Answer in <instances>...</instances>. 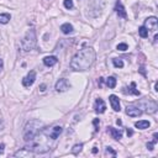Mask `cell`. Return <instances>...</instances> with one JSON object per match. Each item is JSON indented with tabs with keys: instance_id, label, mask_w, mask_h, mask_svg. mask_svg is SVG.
Returning <instances> with one entry per match:
<instances>
[{
	"instance_id": "17",
	"label": "cell",
	"mask_w": 158,
	"mask_h": 158,
	"mask_svg": "<svg viewBox=\"0 0 158 158\" xmlns=\"http://www.w3.org/2000/svg\"><path fill=\"white\" fill-rule=\"evenodd\" d=\"M61 30H62V32L64 35H69V34H72V32L74 31V29H73V26L71 24H63L62 26H61Z\"/></svg>"
},
{
	"instance_id": "24",
	"label": "cell",
	"mask_w": 158,
	"mask_h": 158,
	"mask_svg": "<svg viewBox=\"0 0 158 158\" xmlns=\"http://www.w3.org/2000/svg\"><path fill=\"white\" fill-rule=\"evenodd\" d=\"M82 148H83V145H82V143L76 145V146L73 147V149H72V153H73V154H78V153L82 151Z\"/></svg>"
},
{
	"instance_id": "20",
	"label": "cell",
	"mask_w": 158,
	"mask_h": 158,
	"mask_svg": "<svg viewBox=\"0 0 158 158\" xmlns=\"http://www.w3.org/2000/svg\"><path fill=\"white\" fill-rule=\"evenodd\" d=\"M106 85L109 87V88H115L116 87V78L115 77H109L106 79Z\"/></svg>"
},
{
	"instance_id": "11",
	"label": "cell",
	"mask_w": 158,
	"mask_h": 158,
	"mask_svg": "<svg viewBox=\"0 0 158 158\" xmlns=\"http://www.w3.org/2000/svg\"><path fill=\"white\" fill-rule=\"evenodd\" d=\"M115 10H116V14L119 15V18H122V19H127V14H126V10L125 7L122 6V4L120 1L116 3L115 5Z\"/></svg>"
},
{
	"instance_id": "10",
	"label": "cell",
	"mask_w": 158,
	"mask_h": 158,
	"mask_svg": "<svg viewBox=\"0 0 158 158\" xmlns=\"http://www.w3.org/2000/svg\"><path fill=\"white\" fill-rule=\"evenodd\" d=\"M94 109H95V112L96 114H104L105 110H106V105H105V101L103 99H96L95 100V104H94Z\"/></svg>"
},
{
	"instance_id": "19",
	"label": "cell",
	"mask_w": 158,
	"mask_h": 158,
	"mask_svg": "<svg viewBox=\"0 0 158 158\" xmlns=\"http://www.w3.org/2000/svg\"><path fill=\"white\" fill-rule=\"evenodd\" d=\"M10 19H11L10 14H0V24L5 25V24H7L10 21Z\"/></svg>"
},
{
	"instance_id": "35",
	"label": "cell",
	"mask_w": 158,
	"mask_h": 158,
	"mask_svg": "<svg viewBox=\"0 0 158 158\" xmlns=\"http://www.w3.org/2000/svg\"><path fill=\"white\" fill-rule=\"evenodd\" d=\"M98 152V149H96V147H94V149H93V153H96Z\"/></svg>"
},
{
	"instance_id": "7",
	"label": "cell",
	"mask_w": 158,
	"mask_h": 158,
	"mask_svg": "<svg viewBox=\"0 0 158 158\" xmlns=\"http://www.w3.org/2000/svg\"><path fill=\"white\" fill-rule=\"evenodd\" d=\"M145 27L147 30H151V31H156L157 27H158V20L154 16H151V18H148L146 21H145Z\"/></svg>"
},
{
	"instance_id": "21",
	"label": "cell",
	"mask_w": 158,
	"mask_h": 158,
	"mask_svg": "<svg viewBox=\"0 0 158 158\" xmlns=\"http://www.w3.org/2000/svg\"><path fill=\"white\" fill-rule=\"evenodd\" d=\"M138 35L142 37V38H146V37H148V30L145 27V26H141L140 29H138Z\"/></svg>"
},
{
	"instance_id": "14",
	"label": "cell",
	"mask_w": 158,
	"mask_h": 158,
	"mask_svg": "<svg viewBox=\"0 0 158 158\" xmlns=\"http://www.w3.org/2000/svg\"><path fill=\"white\" fill-rule=\"evenodd\" d=\"M107 132H110L112 138L115 140H120L122 137V131L121 130H118V129H114V127H107Z\"/></svg>"
},
{
	"instance_id": "18",
	"label": "cell",
	"mask_w": 158,
	"mask_h": 158,
	"mask_svg": "<svg viewBox=\"0 0 158 158\" xmlns=\"http://www.w3.org/2000/svg\"><path fill=\"white\" fill-rule=\"evenodd\" d=\"M135 127H137L140 130H146V129L149 127V121H147V120L137 121V122H135Z\"/></svg>"
},
{
	"instance_id": "9",
	"label": "cell",
	"mask_w": 158,
	"mask_h": 158,
	"mask_svg": "<svg viewBox=\"0 0 158 158\" xmlns=\"http://www.w3.org/2000/svg\"><path fill=\"white\" fill-rule=\"evenodd\" d=\"M54 88H56L57 91H65V90H68L71 88V84L68 83L67 79L62 78V79H60V80L56 83V87Z\"/></svg>"
},
{
	"instance_id": "34",
	"label": "cell",
	"mask_w": 158,
	"mask_h": 158,
	"mask_svg": "<svg viewBox=\"0 0 158 158\" xmlns=\"http://www.w3.org/2000/svg\"><path fill=\"white\" fill-rule=\"evenodd\" d=\"M154 90H156V91L158 90V84H157V83H156V84H154Z\"/></svg>"
},
{
	"instance_id": "5",
	"label": "cell",
	"mask_w": 158,
	"mask_h": 158,
	"mask_svg": "<svg viewBox=\"0 0 158 158\" xmlns=\"http://www.w3.org/2000/svg\"><path fill=\"white\" fill-rule=\"evenodd\" d=\"M62 131H63V127L62 126H54L52 129H46V130H43V134L47 137H49L51 140H54L56 141L58 137H60V135L62 134Z\"/></svg>"
},
{
	"instance_id": "26",
	"label": "cell",
	"mask_w": 158,
	"mask_h": 158,
	"mask_svg": "<svg viewBox=\"0 0 158 158\" xmlns=\"http://www.w3.org/2000/svg\"><path fill=\"white\" fill-rule=\"evenodd\" d=\"M129 47H127V45L126 43H119L118 45V49H119V51H126V49H127Z\"/></svg>"
},
{
	"instance_id": "13",
	"label": "cell",
	"mask_w": 158,
	"mask_h": 158,
	"mask_svg": "<svg viewBox=\"0 0 158 158\" xmlns=\"http://www.w3.org/2000/svg\"><path fill=\"white\" fill-rule=\"evenodd\" d=\"M57 62H58V60H57L56 56H47L43 58V63H45L46 67H53Z\"/></svg>"
},
{
	"instance_id": "23",
	"label": "cell",
	"mask_w": 158,
	"mask_h": 158,
	"mask_svg": "<svg viewBox=\"0 0 158 158\" xmlns=\"http://www.w3.org/2000/svg\"><path fill=\"white\" fill-rule=\"evenodd\" d=\"M112 63H114V65H115L116 68H122L123 67V62L120 60V58H114Z\"/></svg>"
},
{
	"instance_id": "25",
	"label": "cell",
	"mask_w": 158,
	"mask_h": 158,
	"mask_svg": "<svg viewBox=\"0 0 158 158\" xmlns=\"http://www.w3.org/2000/svg\"><path fill=\"white\" fill-rule=\"evenodd\" d=\"M63 5H64V7H65V9H73V1H72V0H64V1H63Z\"/></svg>"
},
{
	"instance_id": "15",
	"label": "cell",
	"mask_w": 158,
	"mask_h": 158,
	"mask_svg": "<svg viewBox=\"0 0 158 158\" xmlns=\"http://www.w3.org/2000/svg\"><path fill=\"white\" fill-rule=\"evenodd\" d=\"M123 93L125 94H135V95H140L141 93L136 89V84L134 82L131 83V87L130 88H123Z\"/></svg>"
},
{
	"instance_id": "27",
	"label": "cell",
	"mask_w": 158,
	"mask_h": 158,
	"mask_svg": "<svg viewBox=\"0 0 158 158\" xmlns=\"http://www.w3.org/2000/svg\"><path fill=\"white\" fill-rule=\"evenodd\" d=\"M105 152H106V153H110V154H111V156H114V157H115L116 154H118V153H116V151H114V149H112L111 147H106Z\"/></svg>"
},
{
	"instance_id": "6",
	"label": "cell",
	"mask_w": 158,
	"mask_h": 158,
	"mask_svg": "<svg viewBox=\"0 0 158 158\" xmlns=\"http://www.w3.org/2000/svg\"><path fill=\"white\" fill-rule=\"evenodd\" d=\"M35 79H36V72L35 71H31V72H29L27 76L22 79V85L29 88V87H31L35 83Z\"/></svg>"
},
{
	"instance_id": "16",
	"label": "cell",
	"mask_w": 158,
	"mask_h": 158,
	"mask_svg": "<svg viewBox=\"0 0 158 158\" xmlns=\"http://www.w3.org/2000/svg\"><path fill=\"white\" fill-rule=\"evenodd\" d=\"M15 157H30V156H34V152H31L29 148H22L20 151H18L15 154Z\"/></svg>"
},
{
	"instance_id": "22",
	"label": "cell",
	"mask_w": 158,
	"mask_h": 158,
	"mask_svg": "<svg viewBox=\"0 0 158 158\" xmlns=\"http://www.w3.org/2000/svg\"><path fill=\"white\" fill-rule=\"evenodd\" d=\"M153 137H154V138H153L152 142H148V143H147V148L149 149V151H152L153 147H154V145L157 143V140H158L157 137H158V135H157V134H154V135H153Z\"/></svg>"
},
{
	"instance_id": "3",
	"label": "cell",
	"mask_w": 158,
	"mask_h": 158,
	"mask_svg": "<svg viewBox=\"0 0 158 158\" xmlns=\"http://www.w3.org/2000/svg\"><path fill=\"white\" fill-rule=\"evenodd\" d=\"M35 46H36V31L34 29H31L30 31H27V34L22 38L21 47L25 52H29L31 49H34Z\"/></svg>"
},
{
	"instance_id": "8",
	"label": "cell",
	"mask_w": 158,
	"mask_h": 158,
	"mask_svg": "<svg viewBox=\"0 0 158 158\" xmlns=\"http://www.w3.org/2000/svg\"><path fill=\"white\" fill-rule=\"evenodd\" d=\"M126 114L131 118H138V116L142 115V110L140 109V107H136L134 105H129L126 107Z\"/></svg>"
},
{
	"instance_id": "31",
	"label": "cell",
	"mask_w": 158,
	"mask_h": 158,
	"mask_svg": "<svg viewBox=\"0 0 158 158\" xmlns=\"http://www.w3.org/2000/svg\"><path fill=\"white\" fill-rule=\"evenodd\" d=\"M127 135H129V136H132V135H134V132H132L131 130H129V129H127Z\"/></svg>"
},
{
	"instance_id": "4",
	"label": "cell",
	"mask_w": 158,
	"mask_h": 158,
	"mask_svg": "<svg viewBox=\"0 0 158 158\" xmlns=\"http://www.w3.org/2000/svg\"><path fill=\"white\" fill-rule=\"evenodd\" d=\"M138 107L143 109L145 112H147V114H154L158 109L157 103L151 100V99H143V100H141L138 103Z\"/></svg>"
},
{
	"instance_id": "30",
	"label": "cell",
	"mask_w": 158,
	"mask_h": 158,
	"mask_svg": "<svg viewBox=\"0 0 158 158\" xmlns=\"http://www.w3.org/2000/svg\"><path fill=\"white\" fill-rule=\"evenodd\" d=\"M3 68H4V62L1 58H0V71H3Z\"/></svg>"
},
{
	"instance_id": "33",
	"label": "cell",
	"mask_w": 158,
	"mask_h": 158,
	"mask_svg": "<svg viewBox=\"0 0 158 158\" xmlns=\"http://www.w3.org/2000/svg\"><path fill=\"white\" fill-rule=\"evenodd\" d=\"M45 88H46V85H45V84H42V85H41V90H42V91L45 90Z\"/></svg>"
},
{
	"instance_id": "12",
	"label": "cell",
	"mask_w": 158,
	"mask_h": 158,
	"mask_svg": "<svg viewBox=\"0 0 158 158\" xmlns=\"http://www.w3.org/2000/svg\"><path fill=\"white\" fill-rule=\"evenodd\" d=\"M109 100L111 104V107L114 109V111H120L121 107H120V101H119V98L116 95H110L109 96Z\"/></svg>"
},
{
	"instance_id": "1",
	"label": "cell",
	"mask_w": 158,
	"mask_h": 158,
	"mask_svg": "<svg viewBox=\"0 0 158 158\" xmlns=\"http://www.w3.org/2000/svg\"><path fill=\"white\" fill-rule=\"evenodd\" d=\"M96 53L93 47H83L74 54L71 61V68L73 71H87L95 62Z\"/></svg>"
},
{
	"instance_id": "2",
	"label": "cell",
	"mask_w": 158,
	"mask_h": 158,
	"mask_svg": "<svg viewBox=\"0 0 158 158\" xmlns=\"http://www.w3.org/2000/svg\"><path fill=\"white\" fill-rule=\"evenodd\" d=\"M40 127H42V122L40 120H31L26 123L24 130V140L25 142H31L40 132Z\"/></svg>"
},
{
	"instance_id": "32",
	"label": "cell",
	"mask_w": 158,
	"mask_h": 158,
	"mask_svg": "<svg viewBox=\"0 0 158 158\" xmlns=\"http://www.w3.org/2000/svg\"><path fill=\"white\" fill-rule=\"evenodd\" d=\"M3 127H4V123H3V121H1V120H0V131L3 130Z\"/></svg>"
},
{
	"instance_id": "29",
	"label": "cell",
	"mask_w": 158,
	"mask_h": 158,
	"mask_svg": "<svg viewBox=\"0 0 158 158\" xmlns=\"http://www.w3.org/2000/svg\"><path fill=\"white\" fill-rule=\"evenodd\" d=\"M4 147H5V145H4V143L0 145V156H1V154L4 153Z\"/></svg>"
},
{
	"instance_id": "28",
	"label": "cell",
	"mask_w": 158,
	"mask_h": 158,
	"mask_svg": "<svg viewBox=\"0 0 158 158\" xmlns=\"http://www.w3.org/2000/svg\"><path fill=\"white\" fill-rule=\"evenodd\" d=\"M93 123L95 125V131H98V130H99V127H98V125H99V119H95V120L93 121Z\"/></svg>"
}]
</instances>
